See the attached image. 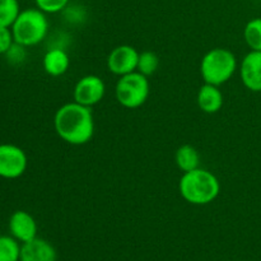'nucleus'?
Listing matches in <instances>:
<instances>
[{
  "instance_id": "1",
  "label": "nucleus",
  "mask_w": 261,
  "mask_h": 261,
  "mask_svg": "<svg viewBox=\"0 0 261 261\" xmlns=\"http://www.w3.org/2000/svg\"><path fill=\"white\" fill-rule=\"evenodd\" d=\"M55 132L64 142L71 145L87 144L93 138L94 119L91 107L69 102L63 105L54 117Z\"/></svg>"
},
{
  "instance_id": "2",
  "label": "nucleus",
  "mask_w": 261,
  "mask_h": 261,
  "mask_svg": "<svg viewBox=\"0 0 261 261\" xmlns=\"http://www.w3.org/2000/svg\"><path fill=\"white\" fill-rule=\"evenodd\" d=\"M181 196L194 205H206L218 198L221 184L213 172L204 168L184 172L178 182Z\"/></svg>"
},
{
  "instance_id": "3",
  "label": "nucleus",
  "mask_w": 261,
  "mask_h": 261,
  "mask_svg": "<svg viewBox=\"0 0 261 261\" xmlns=\"http://www.w3.org/2000/svg\"><path fill=\"white\" fill-rule=\"evenodd\" d=\"M237 69L234 54L228 48L216 47L203 56L200 63V74L204 83L222 86L233 76Z\"/></svg>"
},
{
  "instance_id": "4",
  "label": "nucleus",
  "mask_w": 261,
  "mask_h": 261,
  "mask_svg": "<svg viewBox=\"0 0 261 261\" xmlns=\"http://www.w3.org/2000/svg\"><path fill=\"white\" fill-rule=\"evenodd\" d=\"M14 42L30 47L38 45L48 32V20L40 9H25L19 13L12 25Z\"/></svg>"
},
{
  "instance_id": "5",
  "label": "nucleus",
  "mask_w": 261,
  "mask_h": 261,
  "mask_svg": "<svg viewBox=\"0 0 261 261\" xmlns=\"http://www.w3.org/2000/svg\"><path fill=\"white\" fill-rule=\"evenodd\" d=\"M149 81L148 76L139 71H133L126 75L120 76L115 87L116 99L121 106L126 109H138L145 103L149 96Z\"/></svg>"
},
{
  "instance_id": "6",
  "label": "nucleus",
  "mask_w": 261,
  "mask_h": 261,
  "mask_svg": "<svg viewBox=\"0 0 261 261\" xmlns=\"http://www.w3.org/2000/svg\"><path fill=\"white\" fill-rule=\"evenodd\" d=\"M27 155L14 144H0V177L14 180L27 170Z\"/></svg>"
},
{
  "instance_id": "7",
  "label": "nucleus",
  "mask_w": 261,
  "mask_h": 261,
  "mask_svg": "<svg viewBox=\"0 0 261 261\" xmlns=\"http://www.w3.org/2000/svg\"><path fill=\"white\" fill-rule=\"evenodd\" d=\"M106 93L105 82L98 75H86L76 82L73 91V98L76 103L92 107L99 103Z\"/></svg>"
},
{
  "instance_id": "8",
  "label": "nucleus",
  "mask_w": 261,
  "mask_h": 261,
  "mask_svg": "<svg viewBox=\"0 0 261 261\" xmlns=\"http://www.w3.org/2000/svg\"><path fill=\"white\" fill-rule=\"evenodd\" d=\"M139 53L130 45L116 46L107 58V68L115 75H126L137 71Z\"/></svg>"
},
{
  "instance_id": "9",
  "label": "nucleus",
  "mask_w": 261,
  "mask_h": 261,
  "mask_svg": "<svg viewBox=\"0 0 261 261\" xmlns=\"http://www.w3.org/2000/svg\"><path fill=\"white\" fill-rule=\"evenodd\" d=\"M9 231L17 241L25 244L37 237V223L28 212L17 211L10 216Z\"/></svg>"
},
{
  "instance_id": "10",
  "label": "nucleus",
  "mask_w": 261,
  "mask_h": 261,
  "mask_svg": "<svg viewBox=\"0 0 261 261\" xmlns=\"http://www.w3.org/2000/svg\"><path fill=\"white\" fill-rule=\"evenodd\" d=\"M240 75L244 86L252 92H261V51L251 50L242 60Z\"/></svg>"
},
{
  "instance_id": "11",
  "label": "nucleus",
  "mask_w": 261,
  "mask_h": 261,
  "mask_svg": "<svg viewBox=\"0 0 261 261\" xmlns=\"http://www.w3.org/2000/svg\"><path fill=\"white\" fill-rule=\"evenodd\" d=\"M19 261H56V251L50 242L36 237L20 246Z\"/></svg>"
},
{
  "instance_id": "12",
  "label": "nucleus",
  "mask_w": 261,
  "mask_h": 261,
  "mask_svg": "<svg viewBox=\"0 0 261 261\" xmlns=\"http://www.w3.org/2000/svg\"><path fill=\"white\" fill-rule=\"evenodd\" d=\"M199 109L205 114H216L223 107L224 97L219 87L205 83L200 87L196 97Z\"/></svg>"
},
{
  "instance_id": "13",
  "label": "nucleus",
  "mask_w": 261,
  "mask_h": 261,
  "mask_svg": "<svg viewBox=\"0 0 261 261\" xmlns=\"http://www.w3.org/2000/svg\"><path fill=\"white\" fill-rule=\"evenodd\" d=\"M43 69L51 76H61L69 70L70 59L63 47L50 48L43 56Z\"/></svg>"
},
{
  "instance_id": "14",
  "label": "nucleus",
  "mask_w": 261,
  "mask_h": 261,
  "mask_svg": "<svg viewBox=\"0 0 261 261\" xmlns=\"http://www.w3.org/2000/svg\"><path fill=\"white\" fill-rule=\"evenodd\" d=\"M176 165L182 172H189L199 168L200 165V155L199 152L190 144H184L176 150Z\"/></svg>"
},
{
  "instance_id": "15",
  "label": "nucleus",
  "mask_w": 261,
  "mask_h": 261,
  "mask_svg": "<svg viewBox=\"0 0 261 261\" xmlns=\"http://www.w3.org/2000/svg\"><path fill=\"white\" fill-rule=\"evenodd\" d=\"M20 246L14 237L0 236V261H19Z\"/></svg>"
},
{
  "instance_id": "16",
  "label": "nucleus",
  "mask_w": 261,
  "mask_h": 261,
  "mask_svg": "<svg viewBox=\"0 0 261 261\" xmlns=\"http://www.w3.org/2000/svg\"><path fill=\"white\" fill-rule=\"evenodd\" d=\"M244 37L251 50L261 51V18H255L247 23L244 30Z\"/></svg>"
},
{
  "instance_id": "17",
  "label": "nucleus",
  "mask_w": 261,
  "mask_h": 261,
  "mask_svg": "<svg viewBox=\"0 0 261 261\" xmlns=\"http://www.w3.org/2000/svg\"><path fill=\"white\" fill-rule=\"evenodd\" d=\"M19 13L18 0H0V25L12 27Z\"/></svg>"
},
{
  "instance_id": "18",
  "label": "nucleus",
  "mask_w": 261,
  "mask_h": 261,
  "mask_svg": "<svg viewBox=\"0 0 261 261\" xmlns=\"http://www.w3.org/2000/svg\"><path fill=\"white\" fill-rule=\"evenodd\" d=\"M158 66H160V58H158L157 54L149 50L139 53L137 71H139L145 76H150L157 71Z\"/></svg>"
},
{
  "instance_id": "19",
  "label": "nucleus",
  "mask_w": 261,
  "mask_h": 261,
  "mask_svg": "<svg viewBox=\"0 0 261 261\" xmlns=\"http://www.w3.org/2000/svg\"><path fill=\"white\" fill-rule=\"evenodd\" d=\"M36 5L43 13L63 12L69 4V0H35Z\"/></svg>"
},
{
  "instance_id": "20",
  "label": "nucleus",
  "mask_w": 261,
  "mask_h": 261,
  "mask_svg": "<svg viewBox=\"0 0 261 261\" xmlns=\"http://www.w3.org/2000/svg\"><path fill=\"white\" fill-rule=\"evenodd\" d=\"M14 43L12 28L0 25V55H5Z\"/></svg>"
},
{
  "instance_id": "21",
  "label": "nucleus",
  "mask_w": 261,
  "mask_h": 261,
  "mask_svg": "<svg viewBox=\"0 0 261 261\" xmlns=\"http://www.w3.org/2000/svg\"><path fill=\"white\" fill-rule=\"evenodd\" d=\"M7 55V59L8 61H9L10 64H14V65H17V64H20L24 61L25 59V50H24V46L19 45V43H13L12 47L8 50V53L5 54Z\"/></svg>"
},
{
  "instance_id": "22",
  "label": "nucleus",
  "mask_w": 261,
  "mask_h": 261,
  "mask_svg": "<svg viewBox=\"0 0 261 261\" xmlns=\"http://www.w3.org/2000/svg\"><path fill=\"white\" fill-rule=\"evenodd\" d=\"M64 15L71 23H79L86 18V12L82 7H66L64 9Z\"/></svg>"
}]
</instances>
